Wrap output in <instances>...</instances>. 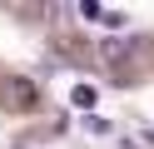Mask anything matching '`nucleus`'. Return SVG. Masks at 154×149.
Instances as JSON below:
<instances>
[{"label": "nucleus", "instance_id": "1", "mask_svg": "<svg viewBox=\"0 0 154 149\" xmlns=\"http://www.w3.org/2000/svg\"><path fill=\"white\" fill-rule=\"evenodd\" d=\"M104 60H124V55H129V50H134V35H114V40H104Z\"/></svg>", "mask_w": 154, "mask_h": 149}, {"label": "nucleus", "instance_id": "2", "mask_svg": "<svg viewBox=\"0 0 154 149\" xmlns=\"http://www.w3.org/2000/svg\"><path fill=\"white\" fill-rule=\"evenodd\" d=\"M85 129H90V134H114V124L104 114H85Z\"/></svg>", "mask_w": 154, "mask_h": 149}, {"label": "nucleus", "instance_id": "3", "mask_svg": "<svg viewBox=\"0 0 154 149\" xmlns=\"http://www.w3.org/2000/svg\"><path fill=\"white\" fill-rule=\"evenodd\" d=\"M70 99H75L80 109H90V104H94V89H90V85H75V89H70Z\"/></svg>", "mask_w": 154, "mask_h": 149}, {"label": "nucleus", "instance_id": "4", "mask_svg": "<svg viewBox=\"0 0 154 149\" xmlns=\"http://www.w3.org/2000/svg\"><path fill=\"white\" fill-rule=\"evenodd\" d=\"M80 15H85V20H104V10L94 5V0H85V5H80Z\"/></svg>", "mask_w": 154, "mask_h": 149}, {"label": "nucleus", "instance_id": "5", "mask_svg": "<svg viewBox=\"0 0 154 149\" xmlns=\"http://www.w3.org/2000/svg\"><path fill=\"white\" fill-rule=\"evenodd\" d=\"M149 139H154V134H149Z\"/></svg>", "mask_w": 154, "mask_h": 149}]
</instances>
